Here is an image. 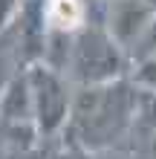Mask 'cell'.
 I'll return each mask as SVG.
<instances>
[{
  "instance_id": "obj_5",
  "label": "cell",
  "mask_w": 156,
  "mask_h": 159,
  "mask_svg": "<svg viewBox=\"0 0 156 159\" xmlns=\"http://www.w3.org/2000/svg\"><path fill=\"white\" fill-rule=\"evenodd\" d=\"M43 6H47L49 29H58V32L75 35L93 20L90 17V0H43Z\"/></svg>"
},
{
  "instance_id": "obj_8",
  "label": "cell",
  "mask_w": 156,
  "mask_h": 159,
  "mask_svg": "<svg viewBox=\"0 0 156 159\" xmlns=\"http://www.w3.org/2000/svg\"><path fill=\"white\" fill-rule=\"evenodd\" d=\"M130 78L139 84L142 90L156 93V55H150V58H145L139 64H133V75Z\"/></svg>"
},
{
  "instance_id": "obj_10",
  "label": "cell",
  "mask_w": 156,
  "mask_h": 159,
  "mask_svg": "<svg viewBox=\"0 0 156 159\" xmlns=\"http://www.w3.org/2000/svg\"><path fill=\"white\" fill-rule=\"evenodd\" d=\"M20 3H23V0H0V29H6V26L17 17Z\"/></svg>"
},
{
  "instance_id": "obj_4",
  "label": "cell",
  "mask_w": 156,
  "mask_h": 159,
  "mask_svg": "<svg viewBox=\"0 0 156 159\" xmlns=\"http://www.w3.org/2000/svg\"><path fill=\"white\" fill-rule=\"evenodd\" d=\"M156 9L148 0H107L104 6V23L113 32V38L124 46L127 52H133V46L139 43L145 29L150 26Z\"/></svg>"
},
{
  "instance_id": "obj_11",
  "label": "cell",
  "mask_w": 156,
  "mask_h": 159,
  "mask_svg": "<svg viewBox=\"0 0 156 159\" xmlns=\"http://www.w3.org/2000/svg\"><path fill=\"white\" fill-rule=\"evenodd\" d=\"M148 153H150V159H156V130H153V136L148 139Z\"/></svg>"
},
{
  "instance_id": "obj_9",
  "label": "cell",
  "mask_w": 156,
  "mask_h": 159,
  "mask_svg": "<svg viewBox=\"0 0 156 159\" xmlns=\"http://www.w3.org/2000/svg\"><path fill=\"white\" fill-rule=\"evenodd\" d=\"M150 55H156V15H153L150 26L145 29V35L139 38V43L133 46L130 58H133V64H139V61H145V58H150Z\"/></svg>"
},
{
  "instance_id": "obj_2",
  "label": "cell",
  "mask_w": 156,
  "mask_h": 159,
  "mask_svg": "<svg viewBox=\"0 0 156 159\" xmlns=\"http://www.w3.org/2000/svg\"><path fill=\"white\" fill-rule=\"evenodd\" d=\"M130 61H133L130 52L113 38L104 20H90L84 29L75 32L72 61L67 72L81 87H96V84H110L116 78H124Z\"/></svg>"
},
{
  "instance_id": "obj_1",
  "label": "cell",
  "mask_w": 156,
  "mask_h": 159,
  "mask_svg": "<svg viewBox=\"0 0 156 159\" xmlns=\"http://www.w3.org/2000/svg\"><path fill=\"white\" fill-rule=\"evenodd\" d=\"M142 87L133 78H116L110 84L81 87L72 98V113L67 121L69 142L84 151H104L118 142L142 110Z\"/></svg>"
},
{
  "instance_id": "obj_7",
  "label": "cell",
  "mask_w": 156,
  "mask_h": 159,
  "mask_svg": "<svg viewBox=\"0 0 156 159\" xmlns=\"http://www.w3.org/2000/svg\"><path fill=\"white\" fill-rule=\"evenodd\" d=\"M23 67H26V64H23V58H20V49H17L15 29H12V23H9L6 29H0V101H3L6 87L12 84V78H15Z\"/></svg>"
},
{
  "instance_id": "obj_6",
  "label": "cell",
  "mask_w": 156,
  "mask_h": 159,
  "mask_svg": "<svg viewBox=\"0 0 156 159\" xmlns=\"http://www.w3.org/2000/svg\"><path fill=\"white\" fill-rule=\"evenodd\" d=\"M0 119L9 121H35V107H32V87H29V75L26 67L12 78V84L3 93L0 101Z\"/></svg>"
},
{
  "instance_id": "obj_3",
  "label": "cell",
  "mask_w": 156,
  "mask_h": 159,
  "mask_svg": "<svg viewBox=\"0 0 156 159\" xmlns=\"http://www.w3.org/2000/svg\"><path fill=\"white\" fill-rule=\"evenodd\" d=\"M32 87V107H35V125H38L41 136H58L67 130V121L72 113V96L67 90L64 72L49 67L47 61H35L26 67Z\"/></svg>"
}]
</instances>
